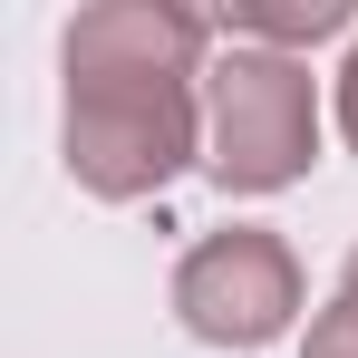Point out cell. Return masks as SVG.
<instances>
[{
	"label": "cell",
	"mask_w": 358,
	"mask_h": 358,
	"mask_svg": "<svg viewBox=\"0 0 358 358\" xmlns=\"http://www.w3.org/2000/svg\"><path fill=\"white\" fill-rule=\"evenodd\" d=\"M349 20H358L349 0H233L213 29H223V39H252V49H281V59H300V49L339 39Z\"/></svg>",
	"instance_id": "4"
},
{
	"label": "cell",
	"mask_w": 358,
	"mask_h": 358,
	"mask_svg": "<svg viewBox=\"0 0 358 358\" xmlns=\"http://www.w3.org/2000/svg\"><path fill=\"white\" fill-rule=\"evenodd\" d=\"M300 358H358V320H349V310H320L310 339H300Z\"/></svg>",
	"instance_id": "5"
},
{
	"label": "cell",
	"mask_w": 358,
	"mask_h": 358,
	"mask_svg": "<svg viewBox=\"0 0 358 358\" xmlns=\"http://www.w3.org/2000/svg\"><path fill=\"white\" fill-rule=\"evenodd\" d=\"M329 107H339V136H349V155H358V39H349V59H339V87H329Z\"/></svg>",
	"instance_id": "6"
},
{
	"label": "cell",
	"mask_w": 358,
	"mask_h": 358,
	"mask_svg": "<svg viewBox=\"0 0 358 358\" xmlns=\"http://www.w3.org/2000/svg\"><path fill=\"white\" fill-rule=\"evenodd\" d=\"M203 165L223 194H281L320 165V78L310 59L233 39L203 68Z\"/></svg>",
	"instance_id": "2"
},
{
	"label": "cell",
	"mask_w": 358,
	"mask_h": 358,
	"mask_svg": "<svg viewBox=\"0 0 358 358\" xmlns=\"http://www.w3.org/2000/svg\"><path fill=\"white\" fill-rule=\"evenodd\" d=\"M300 252L262 223H233V233H203L175 262V320L203 339V349H271L300 329Z\"/></svg>",
	"instance_id": "3"
},
{
	"label": "cell",
	"mask_w": 358,
	"mask_h": 358,
	"mask_svg": "<svg viewBox=\"0 0 358 358\" xmlns=\"http://www.w3.org/2000/svg\"><path fill=\"white\" fill-rule=\"evenodd\" d=\"M329 310H349V320H358V242H349V262H339V291H329Z\"/></svg>",
	"instance_id": "7"
},
{
	"label": "cell",
	"mask_w": 358,
	"mask_h": 358,
	"mask_svg": "<svg viewBox=\"0 0 358 358\" xmlns=\"http://www.w3.org/2000/svg\"><path fill=\"white\" fill-rule=\"evenodd\" d=\"M68 107L59 155L68 184L97 203H145L203 155V68H213V20L175 0H97L59 39Z\"/></svg>",
	"instance_id": "1"
}]
</instances>
